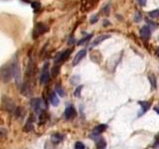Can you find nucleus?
Returning <instances> with one entry per match:
<instances>
[{"label": "nucleus", "instance_id": "nucleus-27", "mask_svg": "<svg viewBox=\"0 0 159 149\" xmlns=\"http://www.w3.org/2000/svg\"><path fill=\"white\" fill-rule=\"evenodd\" d=\"M85 145H83V142H77L75 144V149H85Z\"/></svg>", "mask_w": 159, "mask_h": 149}, {"label": "nucleus", "instance_id": "nucleus-31", "mask_svg": "<svg viewBox=\"0 0 159 149\" xmlns=\"http://www.w3.org/2000/svg\"><path fill=\"white\" fill-rule=\"evenodd\" d=\"M138 3H139V5L140 6H145L146 5V2H147V0H137Z\"/></svg>", "mask_w": 159, "mask_h": 149}, {"label": "nucleus", "instance_id": "nucleus-1", "mask_svg": "<svg viewBox=\"0 0 159 149\" xmlns=\"http://www.w3.org/2000/svg\"><path fill=\"white\" fill-rule=\"evenodd\" d=\"M12 70H13V78L15 80V84L18 88L22 87V76H21V70L18 63V60H16L12 63Z\"/></svg>", "mask_w": 159, "mask_h": 149}, {"label": "nucleus", "instance_id": "nucleus-28", "mask_svg": "<svg viewBox=\"0 0 159 149\" xmlns=\"http://www.w3.org/2000/svg\"><path fill=\"white\" fill-rule=\"evenodd\" d=\"M83 88V86H80L77 88V90L75 91V96H77V98H79L80 95H81V91Z\"/></svg>", "mask_w": 159, "mask_h": 149}, {"label": "nucleus", "instance_id": "nucleus-29", "mask_svg": "<svg viewBox=\"0 0 159 149\" xmlns=\"http://www.w3.org/2000/svg\"><path fill=\"white\" fill-rule=\"evenodd\" d=\"M98 20V15H94V16H91V20H90V22L91 24H94L95 22H97Z\"/></svg>", "mask_w": 159, "mask_h": 149}, {"label": "nucleus", "instance_id": "nucleus-23", "mask_svg": "<svg viewBox=\"0 0 159 149\" xmlns=\"http://www.w3.org/2000/svg\"><path fill=\"white\" fill-rule=\"evenodd\" d=\"M31 6L34 9V11H37V10L40 9V8H41V4H40L39 2H37V1H35V2L31 3Z\"/></svg>", "mask_w": 159, "mask_h": 149}, {"label": "nucleus", "instance_id": "nucleus-4", "mask_svg": "<svg viewBox=\"0 0 159 149\" xmlns=\"http://www.w3.org/2000/svg\"><path fill=\"white\" fill-rule=\"evenodd\" d=\"M30 106L32 107V110H34L37 114H41L42 112H44V107H43V102L40 98H34L31 99Z\"/></svg>", "mask_w": 159, "mask_h": 149}, {"label": "nucleus", "instance_id": "nucleus-24", "mask_svg": "<svg viewBox=\"0 0 159 149\" xmlns=\"http://www.w3.org/2000/svg\"><path fill=\"white\" fill-rule=\"evenodd\" d=\"M46 120H47V114H46V112L44 111L40 114V123H44Z\"/></svg>", "mask_w": 159, "mask_h": 149}, {"label": "nucleus", "instance_id": "nucleus-17", "mask_svg": "<svg viewBox=\"0 0 159 149\" xmlns=\"http://www.w3.org/2000/svg\"><path fill=\"white\" fill-rule=\"evenodd\" d=\"M23 130L25 131V132L33 131V130H34V126H33V123H32V121H27L25 125H24Z\"/></svg>", "mask_w": 159, "mask_h": 149}, {"label": "nucleus", "instance_id": "nucleus-21", "mask_svg": "<svg viewBox=\"0 0 159 149\" xmlns=\"http://www.w3.org/2000/svg\"><path fill=\"white\" fill-rule=\"evenodd\" d=\"M149 16L151 18H159V9H155V10H152L149 12Z\"/></svg>", "mask_w": 159, "mask_h": 149}, {"label": "nucleus", "instance_id": "nucleus-19", "mask_svg": "<svg viewBox=\"0 0 159 149\" xmlns=\"http://www.w3.org/2000/svg\"><path fill=\"white\" fill-rule=\"evenodd\" d=\"M106 146V142L105 139H98L97 141V148L98 149H105Z\"/></svg>", "mask_w": 159, "mask_h": 149}, {"label": "nucleus", "instance_id": "nucleus-13", "mask_svg": "<svg viewBox=\"0 0 159 149\" xmlns=\"http://www.w3.org/2000/svg\"><path fill=\"white\" fill-rule=\"evenodd\" d=\"M106 124H98V125L95 126L94 129H93V134L94 135H98L102 133L103 131L106 129Z\"/></svg>", "mask_w": 159, "mask_h": 149}, {"label": "nucleus", "instance_id": "nucleus-14", "mask_svg": "<svg viewBox=\"0 0 159 149\" xmlns=\"http://www.w3.org/2000/svg\"><path fill=\"white\" fill-rule=\"evenodd\" d=\"M50 100H51V103L53 104L54 106H59L60 99H59L58 95H57V92H51V95H50Z\"/></svg>", "mask_w": 159, "mask_h": 149}, {"label": "nucleus", "instance_id": "nucleus-7", "mask_svg": "<svg viewBox=\"0 0 159 149\" xmlns=\"http://www.w3.org/2000/svg\"><path fill=\"white\" fill-rule=\"evenodd\" d=\"M71 53H72V50L71 49H68L66 51H64L63 53L60 54L58 56V58L55 60V64H56V65H61L62 63H64L68 58L70 57V54Z\"/></svg>", "mask_w": 159, "mask_h": 149}, {"label": "nucleus", "instance_id": "nucleus-9", "mask_svg": "<svg viewBox=\"0 0 159 149\" xmlns=\"http://www.w3.org/2000/svg\"><path fill=\"white\" fill-rule=\"evenodd\" d=\"M86 55H87V50H81V51H79L77 55L75 56V58H74V61H73V66H77L78 64L82 61V60L86 57Z\"/></svg>", "mask_w": 159, "mask_h": 149}, {"label": "nucleus", "instance_id": "nucleus-8", "mask_svg": "<svg viewBox=\"0 0 159 149\" xmlns=\"http://www.w3.org/2000/svg\"><path fill=\"white\" fill-rule=\"evenodd\" d=\"M31 92H32L31 84H30L29 80H26V82L22 84V87H21V94L23 95H25V96H29L31 95Z\"/></svg>", "mask_w": 159, "mask_h": 149}, {"label": "nucleus", "instance_id": "nucleus-3", "mask_svg": "<svg viewBox=\"0 0 159 149\" xmlns=\"http://www.w3.org/2000/svg\"><path fill=\"white\" fill-rule=\"evenodd\" d=\"M1 104H2L3 110H5L8 112H15L16 108H17L13 100H12L10 98H8V96H6V95H2Z\"/></svg>", "mask_w": 159, "mask_h": 149}, {"label": "nucleus", "instance_id": "nucleus-34", "mask_svg": "<svg viewBox=\"0 0 159 149\" xmlns=\"http://www.w3.org/2000/svg\"><path fill=\"white\" fill-rule=\"evenodd\" d=\"M1 134H2V136L5 135V130H4L3 128H1Z\"/></svg>", "mask_w": 159, "mask_h": 149}, {"label": "nucleus", "instance_id": "nucleus-2", "mask_svg": "<svg viewBox=\"0 0 159 149\" xmlns=\"http://www.w3.org/2000/svg\"><path fill=\"white\" fill-rule=\"evenodd\" d=\"M0 73H1V79L4 83H9L11 79L13 78V70H12V64H7V65H4L1 70H0Z\"/></svg>", "mask_w": 159, "mask_h": 149}, {"label": "nucleus", "instance_id": "nucleus-16", "mask_svg": "<svg viewBox=\"0 0 159 149\" xmlns=\"http://www.w3.org/2000/svg\"><path fill=\"white\" fill-rule=\"evenodd\" d=\"M63 135L62 134H59V133H54L53 135L51 136V141L55 143V144H57V143H60L63 140Z\"/></svg>", "mask_w": 159, "mask_h": 149}, {"label": "nucleus", "instance_id": "nucleus-26", "mask_svg": "<svg viewBox=\"0 0 159 149\" xmlns=\"http://www.w3.org/2000/svg\"><path fill=\"white\" fill-rule=\"evenodd\" d=\"M91 36H93V35H91V34H89V35H87V36H86L85 38H83L82 40H80V41H79V45H82V44H83V43H85V42L89 41V40L91 39Z\"/></svg>", "mask_w": 159, "mask_h": 149}, {"label": "nucleus", "instance_id": "nucleus-5", "mask_svg": "<svg viewBox=\"0 0 159 149\" xmlns=\"http://www.w3.org/2000/svg\"><path fill=\"white\" fill-rule=\"evenodd\" d=\"M50 80V72H49V63H45L42 68L41 75H40V83L46 84Z\"/></svg>", "mask_w": 159, "mask_h": 149}, {"label": "nucleus", "instance_id": "nucleus-33", "mask_svg": "<svg viewBox=\"0 0 159 149\" xmlns=\"http://www.w3.org/2000/svg\"><path fill=\"white\" fill-rule=\"evenodd\" d=\"M154 110L157 112V114H159V106H156V107H154Z\"/></svg>", "mask_w": 159, "mask_h": 149}, {"label": "nucleus", "instance_id": "nucleus-36", "mask_svg": "<svg viewBox=\"0 0 159 149\" xmlns=\"http://www.w3.org/2000/svg\"><path fill=\"white\" fill-rule=\"evenodd\" d=\"M157 53H158V55H159V49H158V51H157Z\"/></svg>", "mask_w": 159, "mask_h": 149}, {"label": "nucleus", "instance_id": "nucleus-35", "mask_svg": "<svg viewBox=\"0 0 159 149\" xmlns=\"http://www.w3.org/2000/svg\"><path fill=\"white\" fill-rule=\"evenodd\" d=\"M25 2H29V0H25Z\"/></svg>", "mask_w": 159, "mask_h": 149}, {"label": "nucleus", "instance_id": "nucleus-15", "mask_svg": "<svg viewBox=\"0 0 159 149\" xmlns=\"http://www.w3.org/2000/svg\"><path fill=\"white\" fill-rule=\"evenodd\" d=\"M139 104L141 106V112L139 114V116H140L142 114H145V112L149 110L150 102H139Z\"/></svg>", "mask_w": 159, "mask_h": 149}, {"label": "nucleus", "instance_id": "nucleus-11", "mask_svg": "<svg viewBox=\"0 0 159 149\" xmlns=\"http://www.w3.org/2000/svg\"><path fill=\"white\" fill-rule=\"evenodd\" d=\"M76 114H77V112H76V110H75L74 106H68L65 110V114H64V115H65V117L67 119L74 118Z\"/></svg>", "mask_w": 159, "mask_h": 149}, {"label": "nucleus", "instance_id": "nucleus-6", "mask_svg": "<svg viewBox=\"0 0 159 149\" xmlns=\"http://www.w3.org/2000/svg\"><path fill=\"white\" fill-rule=\"evenodd\" d=\"M47 31H48V27L46 25H44V24H42V23L37 24L35 27V29H34V32H33L34 39H37V37H39L40 35L44 34Z\"/></svg>", "mask_w": 159, "mask_h": 149}, {"label": "nucleus", "instance_id": "nucleus-22", "mask_svg": "<svg viewBox=\"0 0 159 149\" xmlns=\"http://www.w3.org/2000/svg\"><path fill=\"white\" fill-rule=\"evenodd\" d=\"M55 91H56V92H57V94H58L59 95H61V96H64V95H65V91H64L62 90V88L60 87L59 84H57V86H56Z\"/></svg>", "mask_w": 159, "mask_h": 149}, {"label": "nucleus", "instance_id": "nucleus-20", "mask_svg": "<svg viewBox=\"0 0 159 149\" xmlns=\"http://www.w3.org/2000/svg\"><path fill=\"white\" fill-rule=\"evenodd\" d=\"M109 11H110V3H107L106 5L103 6V8L102 9V12L103 13V15H109Z\"/></svg>", "mask_w": 159, "mask_h": 149}, {"label": "nucleus", "instance_id": "nucleus-32", "mask_svg": "<svg viewBox=\"0 0 159 149\" xmlns=\"http://www.w3.org/2000/svg\"><path fill=\"white\" fill-rule=\"evenodd\" d=\"M74 42H75V39H74L73 37H72V38L69 40V44H71V43H74Z\"/></svg>", "mask_w": 159, "mask_h": 149}, {"label": "nucleus", "instance_id": "nucleus-30", "mask_svg": "<svg viewBox=\"0 0 159 149\" xmlns=\"http://www.w3.org/2000/svg\"><path fill=\"white\" fill-rule=\"evenodd\" d=\"M140 20H141V15H140V13L136 12V13H135V16H134V21L135 22H140Z\"/></svg>", "mask_w": 159, "mask_h": 149}, {"label": "nucleus", "instance_id": "nucleus-25", "mask_svg": "<svg viewBox=\"0 0 159 149\" xmlns=\"http://www.w3.org/2000/svg\"><path fill=\"white\" fill-rule=\"evenodd\" d=\"M59 69H60V65H55L54 68H53V70H52V75L53 76H57L59 74Z\"/></svg>", "mask_w": 159, "mask_h": 149}, {"label": "nucleus", "instance_id": "nucleus-12", "mask_svg": "<svg viewBox=\"0 0 159 149\" xmlns=\"http://www.w3.org/2000/svg\"><path fill=\"white\" fill-rule=\"evenodd\" d=\"M109 38H110V35H109V34H105V35L98 36V37H97V38L94 40V42H93V44H91V46H93V47L98 46V44H101L102 42L105 41V40L109 39Z\"/></svg>", "mask_w": 159, "mask_h": 149}, {"label": "nucleus", "instance_id": "nucleus-18", "mask_svg": "<svg viewBox=\"0 0 159 149\" xmlns=\"http://www.w3.org/2000/svg\"><path fill=\"white\" fill-rule=\"evenodd\" d=\"M148 80H149V83H150L151 86H152V88H156L157 84H156V78H155V76L153 74H149L148 75Z\"/></svg>", "mask_w": 159, "mask_h": 149}, {"label": "nucleus", "instance_id": "nucleus-10", "mask_svg": "<svg viewBox=\"0 0 159 149\" xmlns=\"http://www.w3.org/2000/svg\"><path fill=\"white\" fill-rule=\"evenodd\" d=\"M139 34H140V37L144 40H148L151 34V30L148 26H143L140 28V31H139Z\"/></svg>", "mask_w": 159, "mask_h": 149}]
</instances>
